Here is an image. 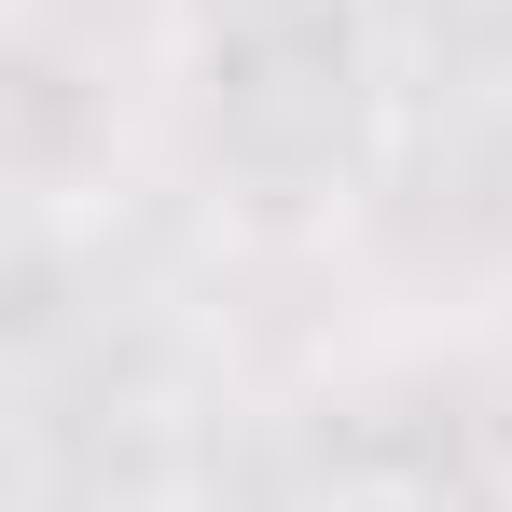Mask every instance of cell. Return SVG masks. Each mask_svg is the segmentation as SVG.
I'll use <instances>...</instances> for the list:
<instances>
[{
    "instance_id": "1",
    "label": "cell",
    "mask_w": 512,
    "mask_h": 512,
    "mask_svg": "<svg viewBox=\"0 0 512 512\" xmlns=\"http://www.w3.org/2000/svg\"><path fill=\"white\" fill-rule=\"evenodd\" d=\"M319 512H457L443 485H402V471H374V485H333Z\"/></svg>"
}]
</instances>
